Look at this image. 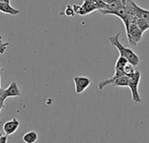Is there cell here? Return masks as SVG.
Returning a JSON list of instances; mask_svg holds the SVG:
<instances>
[{"mask_svg":"<svg viewBox=\"0 0 149 143\" xmlns=\"http://www.w3.org/2000/svg\"><path fill=\"white\" fill-rule=\"evenodd\" d=\"M0 11L3 13H6L11 16H16L19 14V10L13 8L10 3H2L0 2Z\"/></svg>","mask_w":149,"mask_h":143,"instance_id":"cell-9","label":"cell"},{"mask_svg":"<svg viewBox=\"0 0 149 143\" xmlns=\"http://www.w3.org/2000/svg\"><path fill=\"white\" fill-rule=\"evenodd\" d=\"M65 15L68 16V17H74V15L76 14L75 11H74V10H73L72 5H71V4H68V5L66 6V8H65Z\"/></svg>","mask_w":149,"mask_h":143,"instance_id":"cell-15","label":"cell"},{"mask_svg":"<svg viewBox=\"0 0 149 143\" xmlns=\"http://www.w3.org/2000/svg\"><path fill=\"white\" fill-rule=\"evenodd\" d=\"M135 12H136L137 17L144 19L145 21H147L149 24V10L143 9L136 3L135 4Z\"/></svg>","mask_w":149,"mask_h":143,"instance_id":"cell-10","label":"cell"},{"mask_svg":"<svg viewBox=\"0 0 149 143\" xmlns=\"http://www.w3.org/2000/svg\"><path fill=\"white\" fill-rule=\"evenodd\" d=\"M135 23L137 24V25L140 27V29H141L143 32L147 31L149 29V24L147 21H145L144 19H141V18H139V17H138V18L136 19Z\"/></svg>","mask_w":149,"mask_h":143,"instance_id":"cell-13","label":"cell"},{"mask_svg":"<svg viewBox=\"0 0 149 143\" xmlns=\"http://www.w3.org/2000/svg\"><path fill=\"white\" fill-rule=\"evenodd\" d=\"M3 107H5L4 103H1V102H0V114H1V111H2V109H3Z\"/></svg>","mask_w":149,"mask_h":143,"instance_id":"cell-18","label":"cell"},{"mask_svg":"<svg viewBox=\"0 0 149 143\" xmlns=\"http://www.w3.org/2000/svg\"><path fill=\"white\" fill-rule=\"evenodd\" d=\"M8 142V135H1L0 137V143H6Z\"/></svg>","mask_w":149,"mask_h":143,"instance_id":"cell-17","label":"cell"},{"mask_svg":"<svg viewBox=\"0 0 149 143\" xmlns=\"http://www.w3.org/2000/svg\"><path fill=\"white\" fill-rule=\"evenodd\" d=\"M2 3H10V0H0Z\"/></svg>","mask_w":149,"mask_h":143,"instance_id":"cell-19","label":"cell"},{"mask_svg":"<svg viewBox=\"0 0 149 143\" xmlns=\"http://www.w3.org/2000/svg\"><path fill=\"white\" fill-rule=\"evenodd\" d=\"M91 79L88 77H84V76H76L73 78V83L75 86V92L78 94L82 93L86 89L89 87L91 85Z\"/></svg>","mask_w":149,"mask_h":143,"instance_id":"cell-5","label":"cell"},{"mask_svg":"<svg viewBox=\"0 0 149 143\" xmlns=\"http://www.w3.org/2000/svg\"><path fill=\"white\" fill-rule=\"evenodd\" d=\"M134 67H135L134 66H133L131 63L127 62V65L125 66V67H124V72H125L126 76L129 77V76L133 75V74L135 73V68H134Z\"/></svg>","mask_w":149,"mask_h":143,"instance_id":"cell-14","label":"cell"},{"mask_svg":"<svg viewBox=\"0 0 149 143\" xmlns=\"http://www.w3.org/2000/svg\"><path fill=\"white\" fill-rule=\"evenodd\" d=\"M9 46V43H3V38L2 35L0 34V54H3L7 47Z\"/></svg>","mask_w":149,"mask_h":143,"instance_id":"cell-16","label":"cell"},{"mask_svg":"<svg viewBox=\"0 0 149 143\" xmlns=\"http://www.w3.org/2000/svg\"><path fill=\"white\" fill-rule=\"evenodd\" d=\"M94 10H97L93 4V0H83V3L80 5V11L79 15L86 16V15L92 13Z\"/></svg>","mask_w":149,"mask_h":143,"instance_id":"cell-8","label":"cell"},{"mask_svg":"<svg viewBox=\"0 0 149 143\" xmlns=\"http://www.w3.org/2000/svg\"><path fill=\"white\" fill-rule=\"evenodd\" d=\"M107 86H112L115 87H128V77L124 75L115 80H111V79L104 80L99 82L98 88L99 90H103Z\"/></svg>","mask_w":149,"mask_h":143,"instance_id":"cell-4","label":"cell"},{"mask_svg":"<svg viewBox=\"0 0 149 143\" xmlns=\"http://www.w3.org/2000/svg\"><path fill=\"white\" fill-rule=\"evenodd\" d=\"M141 79V73L139 71H135V73L128 77V87L131 90L132 100L134 103H141V98L139 93V85Z\"/></svg>","mask_w":149,"mask_h":143,"instance_id":"cell-2","label":"cell"},{"mask_svg":"<svg viewBox=\"0 0 149 143\" xmlns=\"http://www.w3.org/2000/svg\"><path fill=\"white\" fill-rule=\"evenodd\" d=\"M120 32L116 33L115 35L110 36L108 40L111 44L112 46L117 48V50L120 52V56L124 57L129 63H131L133 66H139L140 62H141V57L138 56L131 48H128L125 45H123L120 42Z\"/></svg>","mask_w":149,"mask_h":143,"instance_id":"cell-1","label":"cell"},{"mask_svg":"<svg viewBox=\"0 0 149 143\" xmlns=\"http://www.w3.org/2000/svg\"><path fill=\"white\" fill-rule=\"evenodd\" d=\"M103 2H105L108 7L107 10H115L117 8H119L121 4H122V2L121 0H102Z\"/></svg>","mask_w":149,"mask_h":143,"instance_id":"cell-12","label":"cell"},{"mask_svg":"<svg viewBox=\"0 0 149 143\" xmlns=\"http://www.w3.org/2000/svg\"><path fill=\"white\" fill-rule=\"evenodd\" d=\"M1 135H2V134H1V132H0V137H1Z\"/></svg>","mask_w":149,"mask_h":143,"instance_id":"cell-20","label":"cell"},{"mask_svg":"<svg viewBox=\"0 0 149 143\" xmlns=\"http://www.w3.org/2000/svg\"><path fill=\"white\" fill-rule=\"evenodd\" d=\"M0 89H1V86H0Z\"/></svg>","mask_w":149,"mask_h":143,"instance_id":"cell-21","label":"cell"},{"mask_svg":"<svg viewBox=\"0 0 149 143\" xmlns=\"http://www.w3.org/2000/svg\"><path fill=\"white\" fill-rule=\"evenodd\" d=\"M126 33L128 43L131 45L135 46L139 42L142 40L144 32L140 29L136 23H130L128 27L126 29Z\"/></svg>","mask_w":149,"mask_h":143,"instance_id":"cell-3","label":"cell"},{"mask_svg":"<svg viewBox=\"0 0 149 143\" xmlns=\"http://www.w3.org/2000/svg\"><path fill=\"white\" fill-rule=\"evenodd\" d=\"M38 140V134L35 131H30L24 135L23 141L27 143H34Z\"/></svg>","mask_w":149,"mask_h":143,"instance_id":"cell-11","label":"cell"},{"mask_svg":"<svg viewBox=\"0 0 149 143\" xmlns=\"http://www.w3.org/2000/svg\"><path fill=\"white\" fill-rule=\"evenodd\" d=\"M19 125H20V122L16 118H13L10 121H8L5 123H3V131L6 135L10 136V135H13L18 129Z\"/></svg>","mask_w":149,"mask_h":143,"instance_id":"cell-7","label":"cell"},{"mask_svg":"<svg viewBox=\"0 0 149 143\" xmlns=\"http://www.w3.org/2000/svg\"><path fill=\"white\" fill-rule=\"evenodd\" d=\"M19 96H21V92L17 86V84L16 82H11L6 89L3 90V93L0 98V102L4 103L5 100L8 98L19 97Z\"/></svg>","mask_w":149,"mask_h":143,"instance_id":"cell-6","label":"cell"}]
</instances>
